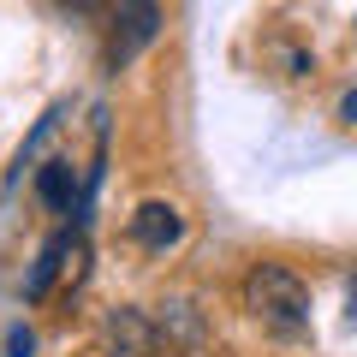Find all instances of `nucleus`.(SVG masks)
<instances>
[{
  "instance_id": "obj_3",
  "label": "nucleus",
  "mask_w": 357,
  "mask_h": 357,
  "mask_svg": "<svg viewBox=\"0 0 357 357\" xmlns=\"http://www.w3.org/2000/svg\"><path fill=\"white\" fill-rule=\"evenodd\" d=\"M131 238H137L143 250H173V244L185 238V215H178L173 203H143L137 215H131Z\"/></svg>"
},
{
  "instance_id": "obj_8",
  "label": "nucleus",
  "mask_w": 357,
  "mask_h": 357,
  "mask_svg": "<svg viewBox=\"0 0 357 357\" xmlns=\"http://www.w3.org/2000/svg\"><path fill=\"white\" fill-rule=\"evenodd\" d=\"M340 114H345V119H351V126H357V89H351V96H345V107H340Z\"/></svg>"
},
{
  "instance_id": "obj_2",
  "label": "nucleus",
  "mask_w": 357,
  "mask_h": 357,
  "mask_svg": "<svg viewBox=\"0 0 357 357\" xmlns=\"http://www.w3.org/2000/svg\"><path fill=\"white\" fill-rule=\"evenodd\" d=\"M155 30H161V6H155V0H119V24H114V42H107L114 72H119V66H131L143 48H149Z\"/></svg>"
},
{
  "instance_id": "obj_5",
  "label": "nucleus",
  "mask_w": 357,
  "mask_h": 357,
  "mask_svg": "<svg viewBox=\"0 0 357 357\" xmlns=\"http://www.w3.org/2000/svg\"><path fill=\"white\" fill-rule=\"evenodd\" d=\"M77 244V232H54L48 244H42V256H36V268H30V280H24V298H42L54 286V274L66 268V250Z\"/></svg>"
},
{
  "instance_id": "obj_1",
  "label": "nucleus",
  "mask_w": 357,
  "mask_h": 357,
  "mask_svg": "<svg viewBox=\"0 0 357 357\" xmlns=\"http://www.w3.org/2000/svg\"><path fill=\"white\" fill-rule=\"evenodd\" d=\"M244 310L280 340H304L310 333V286L280 262H256L244 274Z\"/></svg>"
},
{
  "instance_id": "obj_7",
  "label": "nucleus",
  "mask_w": 357,
  "mask_h": 357,
  "mask_svg": "<svg viewBox=\"0 0 357 357\" xmlns=\"http://www.w3.org/2000/svg\"><path fill=\"white\" fill-rule=\"evenodd\" d=\"M30 351H36V333H30V328H13V333H6V357H30Z\"/></svg>"
},
{
  "instance_id": "obj_11",
  "label": "nucleus",
  "mask_w": 357,
  "mask_h": 357,
  "mask_svg": "<svg viewBox=\"0 0 357 357\" xmlns=\"http://www.w3.org/2000/svg\"><path fill=\"white\" fill-rule=\"evenodd\" d=\"M155 357H161V351H155ZM167 357H173V351H167Z\"/></svg>"
},
{
  "instance_id": "obj_4",
  "label": "nucleus",
  "mask_w": 357,
  "mask_h": 357,
  "mask_svg": "<svg viewBox=\"0 0 357 357\" xmlns=\"http://www.w3.org/2000/svg\"><path fill=\"white\" fill-rule=\"evenodd\" d=\"M155 340H161V328H155L143 310H114V316H107V345H114L119 357H155Z\"/></svg>"
},
{
  "instance_id": "obj_9",
  "label": "nucleus",
  "mask_w": 357,
  "mask_h": 357,
  "mask_svg": "<svg viewBox=\"0 0 357 357\" xmlns=\"http://www.w3.org/2000/svg\"><path fill=\"white\" fill-rule=\"evenodd\" d=\"M351 321H357V280H351Z\"/></svg>"
},
{
  "instance_id": "obj_10",
  "label": "nucleus",
  "mask_w": 357,
  "mask_h": 357,
  "mask_svg": "<svg viewBox=\"0 0 357 357\" xmlns=\"http://www.w3.org/2000/svg\"><path fill=\"white\" fill-rule=\"evenodd\" d=\"M77 6H96V0H77Z\"/></svg>"
},
{
  "instance_id": "obj_6",
  "label": "nucleus",
  "mask_w": 357,
  "mask_h": 357,
  "mask_svg": "<svg viewBox=\"0 0 357 357\" xmlns=\"http://www.w3.org/2000/svg\"><path fill=\"white\" fill-rule=\"evenodd\" d=\"M36 191H42V203H48V208H72V197H77V173H72V161H66V155H54V161L42 167Z\"/></svg>"
}]
</instances>
